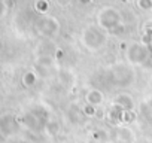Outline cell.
I'll return each instance as SVG.
<instances>
[{"label": "cell", "mask_w": 152, "mask_h": 143, "mask_svg": "<svg viewBox=\"0 0 152 143\" xmlns=\"http://www.w3.org/2000/svg\"><path fill=\"white\" fill-rule=\"evenodd\" d=\"M127 55H128V60H130L131 64H137V66H139V64H145V63H146V60H148V57H149V52H148V49H146L145 46L133 45V46L128 49Z\"/></svg>", "instance_id": "1"}, {"label": "cell", "mask_w": 152, "mask_h": 143, "mask_svg": "<svg viewBox=\"0 0 152 143\" xmlns=\"http://www.w3.org/2000/svg\"><path fill=\"white\" fill-rule=\"evenodd\" d=\"M112 143H134V133L125 125L116 127L112 134Z\"/></svg>", "instance_id": "2"}, {"label": "cell", "mask_w": 152, "mask_h": 143, "mask_svg": "<svg viewBox=\"0 0 152 143\" xmlns=\"http://www.w3.org/2000/svg\"><path fill=\"white\" fill-rule=\"evenodd\" d=\"M112 107H116L122 112H130V110H134V100L130 94L127 93H121L118 94L113 101H112Z\"/></svg>", "instance_id": "3"}, {"label": "cell", "mask_w": 152, "mask_h": 143, "mask_svg": "<svg viewBox=\"0 0 152 143\" xmlns=\"http://www.w3.org/2000/svg\"><path fill=\"white\" fill-rule=\"evenodd\" d=\"M103 101H104L103 91H100L97 88H91V90L87 91V94H85V103L87 104H91L94 107H99L100 104H103Z\"/></svg>", "instance_id": "4"}, {"label": "cell", "mask_w": 152, "mask_h": 143, "mask_svg": "<svg viewBox=\"0 0 152 143\" xmlns=\"http://www.w3.org/2000/svg\"><path fill=\"white\" fill-rule=\"evenodd\" d=\"M100 21H102V24H103L104 27H112V26H115V24L119 21V15H118L113 9H107V11H104V14L100 17Z\"/></svg>", "instance_id": "5"}, {"label": "cell", "mask_w": 152, "mask_h": 143, "mask_svg": "<svg viewBox=\"0 0 152 143\" xmlns=\"http://www.w3.org/2000/svg\"><path fill=\"white\" fill-rule=\"evenodd\" d=\"M36 81H37V76H36V73H33V72H27V73L23 76V84H24V87H33L34 84H36Z\"/></svg>", "instance_id": "6"}, {"label": "cell", "mask_w": 152, "mask_h": 143, "mask_svg": "<svg viewBox=\"0 0 152 143\" xmlns=\"http://www.w3.org/2000/svg\"><path fill=\"white\" fill-rule=\"evenodd\" d=\"M137 119V113L134 110H130V112H122V125L124 124H131Z\"/></svg>", "instance_id": "7"}, {"label": "cell", "mask_w": 152, "mask_h": 143, "mask_svg": "<svg viewBox=\"0 0 152 143\" xmlns=\"http://www.w3.org/2000/svg\"><path fill=\"white\" fill-rule=\"evenodd\" d=\"M82 112H84L85 116H96V115H97V107H94V106L85 103L84 107H82Z\"/></svg>", "instance_id": "8"}, {"label": "cell", "mask_w": 152, "mask_h": 143, "mask_svg": "<svg viewBox=\"0 0 152 143\" xmlns=\"http://www.w3.org/2000/svg\"><path fill=\"white\" fill-rule=\"evenodd\" d=\"M139 3H140L139 6H140L142 9H149V8L152 6V2H151V0H140Z\"/></svg>", "instance_id": "9"}, {"label": "cell", "mask_w": 152, "mask_h": 143, "mask_svg": "<svg viewBox=\"0 0 152 143\" xmlns=\"http://www.w3.org/2000/svg\"><path fill=\"white\" fill-rule=\"evenodd\" d=\"M81 2H88V0H81Z\"/></svg>", "instance_id": "10"}]
</instances>
